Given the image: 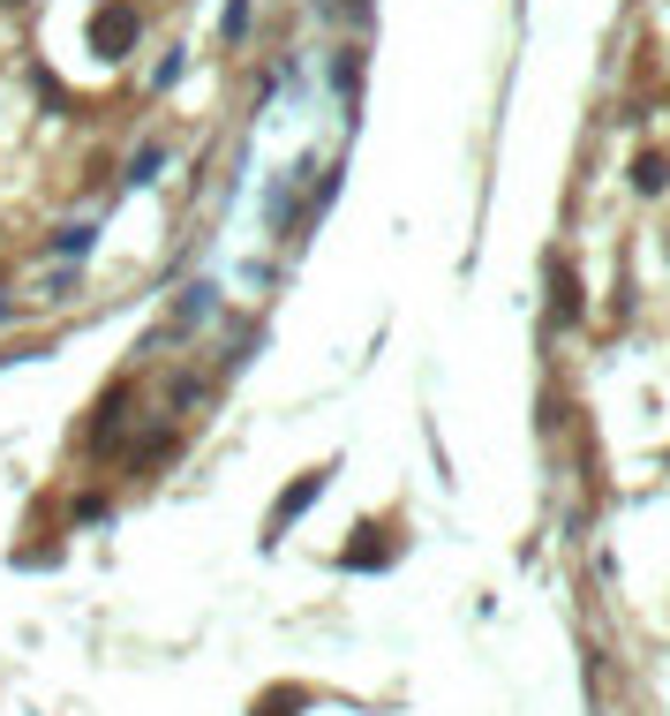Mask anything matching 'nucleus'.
<instances>
[{
	"mask_svg": "<svg viewBox=\"0 0 670 716\" xmlns=\"http://www.w3.org/2000/svg\"><path fill=\"white\" fill-rule=\"evenodd\" d=\"M663 250H670V242H663Z\"/></svg>",
	"mask_w": 670,
	"mask_h": 716,
	"instance_id": "2eb2a0df",
	"label": "nucleus"
},
{
	"mask_svg": "<svg viewBox=\"0 0 670 716\" xmlns=\"http://www.w3.org/2000/svg\"><path fill=\"white\" fill-rule=\"evenodd\" d=\"M339 8H347V15H354V23H370V0H339Z\"/></svg>",
	"mask_w": 670,
	"mask_h": 716,
	"instance_id": "4468645a",
	"label": "nucleus"
},
{
	"mask_svg": "<svg viewBox=\"0 0 670 716\" xmlns=\"http://www.w3.org/2000/svg\"><path fill=\"white\" fill-rule=\"evenodd\" d=\"M249 8H256V0H226V23H219V31H226V45L249 39Z\"/></svg>",
	"mask_w": 670,
	"mask_h": 716,
	"instance_id": "9b49d317",
	"label": "nucleus"
},
{
	"mask_svg": "<svg viewBox=\"0 0 670 716\" xmlns=\"http://www.w3.org/2000/svg\"><path fill=\"white\" fill-rule=\"evenodd\" d=\"M301 702H309L301 686H272V694L256 702V716H294V709H301Z\"/></svg>",
	"mask_w": 670,
	"mask_h": 716,
	"instance_id": "9d476101",
	"label": "nucleus"
},
{
	"mask_svg": "<svg viewBox=\"0 0 670 716\" xmlns=\"http://www.w3.org/2000/svg\"><path fill=\"white\" fill-rule=\"evenodd\" d=\"M91 250H98V219H84V227H61V234L45 242V256H61V264H84Z\"/></svg>",
	"mask_w": 670,
	"mask_h": 716,
	"instance_id": "39448f33",
	"label": "nucleus"
},
{
	"mask_svg": "<svg viewBox=\"0 0 670 716\" xmlns=\"http://www.w3.org/2000/svg\"><path fill=\"white\" fill-rule=\"evenodd\" d=\"M159 167H167V144H143V151L128 159V181H151Z\"/></svg>",
	"mask_w": 670,
	"mask_h": 716,
	"instance_id": "f8f14e48",
	"label": "nucleus"
},
{
	"mask_svg": "<svg viewBox=\"0 0 670 716\" xmlns=\"http://www.w3.org/2000/svg\"><path fill=\"white\" fill-rule=\"evenodd\" d=\"M136 31H143V15H136L128 0H106V8L91 15V45H98L106 61H121L128 45H136Z\"/></svg>",
	"mask_w": 670,
	"mask_h": 716,
	"instance_id": "f257e3e1",
	"label": "nucleus"
},
{
	"mask_svg": "<svg viewBox=\"0 0 670 716\" xmlns=\"http://www.w3.org/2000/svg\"><path fill=\"white\" fill-rule=\"evenodd\" d=\"M15 309H23V302H15L8 287H0V325H15Z\"/></svg>",
	"mask_w": 670,
	"mask_h": 716,
	"instance_id": "ddd939ff",
	"label": "nucleus"
},
{
	"mask_svg": "<svg viewBox=\"0 0 670 716\" xmlns=\"http://www.w3.org/2000/svg\"><path fill=\"white\" fill-rule=\"evenodd\" d=\"M632 189H640V197H663L670 189V159L663 151H640V159H632Z\"/></svg>",
	"mask_w": 670,
	"mask_h": 716,
	"instance_id": "0eeeda50",
	"label": "nucleus"
},
{
	"mask_svg": "<svg viewBox=\"0 0 670 716\" xmlns=\"http://www.w3.org/2000/svg\"><path fill=\"white\" fill-rule=\"evenodd\" d=\"M121 408H128V385H114V392L91 408V445H98V453L114 445V430H121Z\"/></svg>",
	"mask_w": 670,
	"mask_h": 716,
	"instance_id": "423d86ee",
	"label": "nucleus"
},
{
	"mask_svg": "<svg viewBox=\"0 0 670 716\" xmlns=\"http://www.w3.org/2000/svg\"><path fill=\"white\" fill-rule=\"evenodd\" d=\"M550 317L557 325H581V280H573V264H550Z\"/></svg>",
	"mask_w": 670,
	"mask_h": 716,
	"instance_id": "20e7f679",
	"label": "nucleus"
},
{
	"mask_svg": "<svg viewBox=\"0 0 670 716\" xmlns=\"http://www.w3.org/2000/svg\"><path fill=\"white\" fill-rule=\"evenodd\" d=\"M159 461H173V430H159V438H143V445L128 453V467H159Z\"/></svg>",
	"mask_w": 670,
	"mask_h": 716,
	"instance_id": "1a4fd4ad",
	"label": "nucleus"
},
{
	"mask_svg": "<svg viewBox=\"0 0 670 716\" xmlns=\"http://www.w3.org/2000/svg\"><path fill=\"white\" fill-rule=\"evenodd\" d=\"M309 498H325V467H309V475H294L287 491H279V506H272V536H287L294 520H301V506Z\"/></svg>",
	"mask_w": 670,
	"mask_h": 716,
	"instance_id": "7ed1b4c3",
	"label": "nucleus"
},
{
	"mask_svg": "<svg viewBox=\"0 0 670 716\" xmlns=\"http://www.w3.org/2000/svg\"><path fill=\"white\" fill-rule=\"evenodd\" d=\"M332 84H339V98L354 106V84H362V45H339V61H332Z\"/></svg>",
	"mask_w": 670,
	"mask_h": 716,
	"instance_id": "6e6552de",
	"label": "nucleus"
},
{
	"mask_svg": "<svg viewBox=\"0 0 670 716\" xmlns=\"http://www.w3.org/2000/svg\"><path fill=\"white\" fill-rule=\"evenodd\" d=\"M211 317H219V287H211V280H189L181 302H173V317L159 325V339H181V333H196V325H211Z\"/></svg>",
	"mask_w": 670,
	"mask_h": 716,
	"instance_id": "f03ea898",
	"label": "nucleus"
}]
</instances>
